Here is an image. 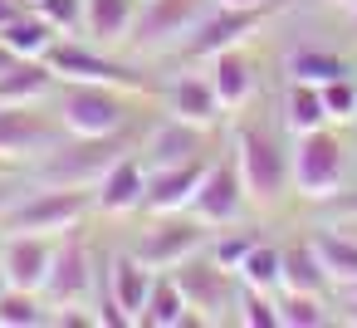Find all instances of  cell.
Masks as SVG:
<instances>
[{
	"label": "cell",
	"instance_id": "cell-31",
	"mask_svg": "<svg viewBox=\"0 0 357 328\" xmlns=\"http://www.w3.org/2000/svg\"><path fill=\"white\" fill-rule=\"evenodd\" d=\"M274 304H279V328H323V323H328V313H323V294L279 289Z\"/></svg>",
	"mask_w": 357,
	"mask_h": 328
},
{
	"label": "cell",
	"instance_id": "cell-39",
	"mask_svg": "<svg viewBox=\"0 0 357 328\" xmlns=\"http://www.w3.org/2000/svg\"><path fill=\"white\" fill-rule=\"evenodd\" d=\"M337 216H342V221L357 216V196H342V201H337Z\"/></svg>",
	"mask_w": 357,
	"mask_h": 328
},
{
	"label": "cell",
	"instance_id": "cell-19",
	"mask_svg": "<svg viewBox=\"0 0 357 328\" xmlns=\"http://www.w3.org/2000/svg\"><path fill=\"white\" fill-rule=\"evenodd\" d=\"M137 323H147V328H186V323H196V313H191V304H186V294H181L172 269L152 274V289H147V304H142Z\"/></svg>",
	"mask_w": 357,
	"mask_h": 328
},
{
	"label": "cell",
	"instance_id": "cell-9",
	"mask_svg": "<svg viewBox=\"0 0 357 328\" xmlns=\"http://www.w3.org/2000/svg\"><path fill=\"white\" fill-rule=\"evenodd\" d=\"M211 0H142L137 20H132V45L142 50H167V45H186V35L206 20Z\"/></svg>",
	"mask_w": 357,
	"mask_h": 328
},
{
	"label": "cell",
	"instance_id": "cell-6",
	"mask_svg": "<svg viewBox=\"0 0 357 328\" xmlns=\"http://www.w3.org/2000/svg\"><path fill=\"white\" fill-rule=\"evenodd\" d=\"M128 123L123 89L108 84H64L59 94V128L69 137H108Z\"/></svg>",
	"mask_w": 357,
	"mask_h": 328
},
{
	"label": "cell",
	"instance_id": "cell-43",
	"mask_svg": "<svg viewBox=\"0 0 357 328\" xmlns=\"http://www.w3.org/2000/svg\"><path fill=\"white\" fill-rule=\"evenodd\" d=\"M6 172H10V157H0V177H6Z\"/></svg>",
	"mask_w": 357,
	"mask_h": 328
},
{
	"label": "cell",
	"instance_id": "cell-10",
	"mask_svg": "<svg viewBox=\"0 0 357 328\" xmlns=\"http://www.w3.org/2000/svg\"><path fill=\"white\" fill-rule=\"evenodd\" d=\"M59 147V128L35 113V103H0V157L25 162Z\"/></svg>",
	"mask_w": 357,
	"mask_h": 328
},
{
	"label": "cell",
	"instance_id": "cell-38",
	"mask_svg": "<svg viewBox=\"0 0 357 328\" xmlns=\"http://www.w3.org/2000/svg\"><path fill=\"white\" fill-rule=\"evenodd\" d=\"M342 304H347V318H357V284H342Z\"/></svg>",
	"mask_w": 357,
	"mask_h": 328
},
{
	"label": "cell",
	"instance_id": "cell-5",
	"mask_svg": "<svg viewBox=\"0 0 357 328\" xmlns=\"http://www.w3.org/2000/svg\"><path fill=\"white\" fill-rule=\"evenodd\" d=\"M289 6H294V0H264V6H211L206 20L186 35V54L191 59H211L220 50H240L259 25H269Z\"/></svg>",
	"mask_w": 357,
	"mask_h": 328
},
{
	"label": "cell",
	"instance_id": "cell-48",
	"mask_svg": "<svg viewBox=\"0 0 357 328\" xmlns=\"http://www.w3.org/2000/svg\"><path fill=\"white\" fill-rule=\"evenodd\" d=\"M30 6H35V0H30Z\"/></svg>",
	"mask_w": 357,
	"mask_h": 328
},
{
	"label": "cell",
	"instance_id": "cell-1",
	"mask_svg": "<svg viewBox=\"0 0 357 328\" xmlns=\"http://www.w3.org/2000/svg\"><path fill=\"white\" fill-rule=\"evenodd\" d=\"M342 172H347V157H342L337 133H328V128L298 133V142H294V152H289V186H294V196H303L308 206L337 201Z\"/></svg>",
	"mask_w": 357,
	"mask_h": 328
},
{
	"label": "cell",
	"instance_id": "cell-18",
	"mask_svg": "<svg viewBox=\"0 0 357 328\" xmlns=\"http://www.w3.org/2000/svg\"><path fill=\"white\" fill-rule=\"evenodd\" d=\"M206 152V128H191L181 118H167L147 133V167H176Z\"/></svg>",
	"mask_w": 357,
	"mask_h": 328
},
{
	"label": "cell",
	"instance_id": "cell-23",
	"mask_svg": "<svg viewBox=\"0 0 357 328\" xmlns=\"http://www.w3.org/2000/svg\"><path fill=\"white\" fill-rule=\"evenodd\" d=\"M313 255L323 260L328 279L342 289V284H357V235L347 225H328L313 235Z\"/></svg>",
	"mask_w": 357,
	"mask_h": 328
},
{
	"label": "cell",
	"instance_id": "cell-47",
	"mask_svg": "<svg viewBox=\"0 0 357 328\" xmlns=\"http://www.w3.org/2000/svg\"><path fill=\"white\" fill-rule=\"evenodd\" d=\"M0 240H6V230H0Z\"/></svg>",
	"mask_w": 357,
	"mask_h": 328
},
{
	"label": "cell",
	"instance_id": "cell-42",
	"mask_svg": "<svg viewBox=\"0 0 357 328\" xmlns=\"http://www.w3.org/2000/svg\"><path fill=\"white\" fill-rule=\"evenodd\" d=\"M6 289H10V279H6V269H0V294H6Z\"/></svg>",
	"mask_w": 357,
	"mask_h": 328
},
{
	"label": "cell",
	"instance_id": "cell-11",
	"mask_svg": "<svg viewBox=\"0 0 357 328\" xmlns=\"http://www.w3.org/2000/svg\"><path fill=\"white\" fill-rule=\"evenodd\" d=\"M89 289H93V255H89V245L74 240V235H59L54 264H50V279H45V299L54 308H74V304L89 299Z\"/></svg>",
	"mask_w": 357,
	"mask_h": 328
},
{
	"label": "cell",
	"instance_id": "cell-3",
	"mask_svg": "<svg viewBox=\"0 0 357 328\" xmlns=\"http://www.w3.org/2000/svg\"><path fill=\"white\" fill-rule=\"evenodd\" d=\"M89 206L93 201L79 186H45V191L15 201L6 216H0V230L6 235H50V240H59V235H69L84 221Z\"/></svg>",
	"mask_w": 357,
	"mask_h": 328
},
{
	"label": "cell",
	"instance_id": "cell-26",
	"mask_svg": "<svg viewBox=\"0 0 357 328\" xmlns=\"http://www.w3.org/2000/svg\"><path fill=\"white\" fill-rule=\"evenodd\" d=\"M284 289H298V294H328L333 289L323 260L313 255V240L284 245Z\"/></svg>",
	"mask_w": 357,
	"mask_h": 328
},
{
	"label": "cell",
	"instance_id": "cell-22",
	"mask_svg": "<svg viewBox=\"0 0 357 328\" xmlns=\"http://www.w3.org/2000/svg\"><path fill=\"white\" fill-rule=\"evenodd\" d=\"M132 20H137V0H84V30L98 45L132 40Z\"/></svg>",
	"mask_w": 357,
	"mask_h": 328
},
{
	"label": "cell",
	"instance_id": "cell-8",
	"mask_svg": "<svg viewBox=\"0 0 357 328\" xmlns=\"http://www.w3.org/2000/svg\"><path fill=\"white\" fill-rule=\"evenodd\" d=\"M172 274H176L181 294H186L196 323H220V318H230V308L240 304V294H235V284H230V269L215 264V260L201 255V250H196L191 260H181Z\"/></svg>",
	"mask_w": 357,
	"mask_h": 328
},
{
	"label": "cell",
	"instance_id": "cell-17",
	"mask_svg": "<svg viewBox=\"0 0 357 328\" xmlns=\"http://www.w3.org/2000/svg\"><path fill=\"white\" fill-rule=\"evenodd\" d=\"M220 113H225V103H220L211 74H181L172 84V118H181L191 128H215Z\"/></svg>",
	"mask_w": 357,
	"mask_h": 328
},
{
	"label": "cell",
	"instance_id": "cell-27",
	"mask_svg": "<svg viewBox=\"0 0 357 328\" xmlns=\"http://www.w3.org/2000/svg\"><path fill=\"white\" fill-rule=\"evenodd\" d=\"M54 323V304L35 289H6L0 294V328H50Z\"/></svg>",
	"mask_w": 357,
	"mask_h": 328
},
{
	"label": "cell",
	"instance_id": "cell-30",
	"mask_svg": "<svg viewBox=\"0 0 357 328\" xmlns=\"http://www.w3.org/2000/svg\"><path fill=\"white\" fill-rule=\"evenodd\" d=\"M342 74H352L333 50H294L289 54V79L294 84H333V79H342Z\"/></svg>",
	"mask_w": 357,
	"mask_h": 328
},
{
	"label": "cell",
	"instance_id": "cell-21",
	"mask_svg": "<svg viewBox=\"0 0 357 328\" xmlns=\"http://www.w3.org/2000/svg\"><path fill=\"white\" fill-rule=\"evenodd\" d=\"M103 284H108V294L123 304V313L137 323V313H142V304H147V289H152V269H147L137 255H118V260L108 264Z\"/></svg>",
	"mask_w": 357,
	"mask_h": 328
},
{
	"label": "cell",
	"instance_id": "cell-28",
	"mask_svg": "<svg viewBox=\"0 0 357 328\" xmlns=\"http://www.w3.org/2000/svg\"><path fill=\"white\" fill-rule=\"evenodd\" d=\"M235 279H240V284H250V289H269V294H279V289H284V250H274V245L255 240V245H250V255L240 260Z\"/></svg>",
	"mask_w": 357,
	"mask_h": 328
},
{
	"label": "cell",
	"instance_id": "cell-2",
	"mask_svg": "<svg viewBox=\"0 0 357 328\" xmlns=\"http://www.w3.org/2000/svg\"><path fill=\"white\" fill-rule=\"evenodd\" d=\"M128 147H132V133H128V128H118V133H108V137H74L69 147L45 152L40 181H45V186H79V191H93V181H98L118 157H128Z\"/></svg>",
	"mask_w": 357,
	"mask_h": 328
},
{
	"label": "cell",
	"instance_id": "cell-35",
	"mask_svg": "<svg viewBox=\"0 0 357 328\" xmlns=\"http://www.w3.org/2000/svg\"><path fill=\"white\" fill-rule=\"evenodd\" d=\"M250 245H255V235H220V240H211V260L215 264H225L230 274L240 269V260L250 255Z\"/></svg>",
	"mask_w": 357,
	"mask_h": 328
},
{
	"label": "cell",
	"instance_id": "cell-32",
	"mask_svg": "<svg viewBox=\"0 0 357 328\" xmlns=\"http://www.w3.org/2000/svg\"><path fill=\"white\" fill-rule=\"evenodd\" d=\"M240 323L245 328H279V304L269 289H240Z\"/></svg>",
	"mask_w": 357,
	"mask_h": 328
},
{
	"label": "cell",
	"instance_id": "cell-24",
	"mask_svg": "<svg viewBox=\"0 0 357 328\" xmlns=\"http://www.w3.org/2000/svg\"><path fill=\"white\" fill-rule=\"evenodd\" d=\"M0 40L10 45V54H15V59H45V54L54 50L59 30H54L40 10H20L6 30H0Z\"/></svg>",
	"mask_w": 357,
	"mask_h": 328
},
{
	"label": "cell",
	"instance_id": "cell-44",
	"mask_svg": "<svg viewBox=\"0 0 357 328\" xmlns=\"http://www.w3.org/2000/svg\"><path fill=\"white\" fill-rule=\"evenodd\" d=\"M347 230H352V235H357V216H347Z\"/></svg>",
	"mask_w": 357,
	"mask_h": 328
},
{
	"label": "cell",
	"instance_id": "cell-45",
	"mask_svg": "<svg viewBox=\"0 0 357 328\" xmlns=\"http://www.w3.org/2000/svg\"><path fill=\"white\" fill-rule=\"evenodd\" d=\"M352 25H357V0H352Z\"/></svg>",
	"mask_w": 357,
	"mask_h": 328
},
{
	"label": "cell",
	"instance_id": "cell-34",
	"mask_svg": "<svg viewBox=\"0 0 357 328\" xmlns=\"http://www.w3.org/2000/svg\"><path fill=\"white\" fill-rule=\"evenodd\" d=\"M35 10H40L54 30H79V25H84V0H35Z\"/></svg>",
	"mask_w": 357,
	"mask_h": 328
},
{
	"label": "cell",
	"instance_id": "cell-14",
	"mask_svg": "<svg viewBox=\"0 0 357 328\" xmlns=\"http://www.w3.org/2000/svg\"><path fill=\"white\" fill-rule=\"evenodd\" d=\"M206 157H191V162H176V167H147V196H142V211L152 216H181L206 177Z\"/></svg>",
	"mask_w": 357,
	"mask_h": 328
},
{
	"label": "cell",
	"instance_id": "cell-37",
	"mask_svg": "<svg viewBox=\"0 0 357 328\" xmlns=\"http://www.w3.org/2000/svg\"><path fill=\"white\" fill-rule=\"evenodd\" d=\"M15 15H20V0H0V30H6Z\"/></svg>",
	"mask_w": 357,
	"mask_h": 328
},
{
	"label": "cell",
	"instance_id": "cell-16",
	"mask_svg": "<svg viewBox=\"0 0 357 328\" xmlns=\"http://www.w3.org/2000/svg\"><path fill=\"white\" fill-rule=\"evenodd\" d=\"M142 196H147V167L137 157H118L89 191L93 211H103V216H128L142 206Z\"/></svg>",
	"mask_w": 357,
	"mask_h": 328
},
{
	"label": "cell",
	"instance_id": "cell-4",
	"mask_svg": "<svg viewBox=\"0 0 357 328\" xmlns=\"http://www.w3.org/2000/svg\"><path fill=\"white\" fill-rule=\"evenodd\" d=\"M235 172L245 181V201H255V206H274L289 191V152L264 128L235 133Z\"/></svg>",
	"mask_w": 357,
	"mask_h": 328
},
{
	"label": "cell",
	"instance_id": "cell-25",
	"mask_svg": "<svg viewBox=\"0 0 357 328\" xmlns=\"http://www.w3.org/2000/svg\"><path fill=\"white\" fill-rule=\"evenodd\" d=\"M211 84H215L225 108H240L255 94V69L240 50H220V54H211Z\"/></svg>",
	"mask_w": 357,
	"mask_h": 328
},
{
	"label": "cell",
	"instance_id": "cell-29",
	"mask_svg": "<svg viewBox=\"0 0 357 328\" xmlns=\"http://www.w3.org/2000/svg\"><path fill=\"white\" fill-rule=\"evenodd\" d=\"M284 123L289 133H313V128H328V108H323V89L318 84H289V98H284Z\"/></svg>",
	"mask_w": 357,
	"mask_h": 328
},
{
	"label": "cell",
	"instance_id": "cell-46",
	"mask_svg": "<svg viewBox=\"0 0 357 328\" xmlns=\"http://www.w3.org/2000/svg\"><path fill=\"white\" fill-rule=\"evenodd\" d=\"M333 6H352V0H333Z\"/></svg>",
	"mask_w": 357,
	"mask_h": 328
},
{
	"label": "cell",
	"instance_id": "cell-41",
	"mask_svg": "<svg viewBox=\"0 0 357 328\" xmlns=\"http://www.w3.org/2000/svg\"><path fill=\"white\" fill-rule=\"evenodd\" d=\"M215 6H264V0H215Z\"/></svg>",
	"mask_w": 357,
	"mask_h": 328
},
{
	"label": "cell",
	"instance_id": "cell-12",
	"mask_svg": "<svg viewBox=\"0 0 357 328\" xmlns=\"http://www.w3.org/2000/svg\"><path fill=\"white\" fill-rule=\"evenodd\" d=\"M206 245V225L191 216V221H176V216H167L162 225H152L137 245H132V255L147 264V269H176L181 260H191L196 250Z\"/></svg>",
	"mask_w": 357,
	"mask_h": 328
},
{
	"label": "cell",
	"instance_id": "cell-40",
	"mask_svg": "<svg viewBox=\"0 0 357 328\" xmlns=\"http://www.w3.org/2000/svg\"><path fill=\"white\" fill-rule=\"evenodd\" d=\"M10 64H15V54H10V45H6V40H0V74H6Z\"/></svg>",
	"mask_w": 357,
	"mask_h": 328
},
{
	"label": "cell",
	"instance_id": "cell-13",
	"mask_svg": "<svg viewBox=\"0 0 357 328\" xmlns=\"http://www.w3.org/2000/svg\"><path fill=\"white\" fill-rule=\"evenodd\" d=\"M186 211H191L201 225H230V221L245 211V181H240V172H235L230 162H211Z\"/></svg>",
	"mask_w": 357,
	"mask_h": 328
},
{
	"label": "cell",
	"instance_id": "cell-7",
	"mask_svg": "<svg viewBox=\"0 0 357 328\" xmlns=\"http://www.w3.org/2000/svg\"><path fill=\"white\" fill-rule=\"evenodd\" d=\"M45 64L59 74V84H108V89H123V94H147V79L89 45H74V40H54V50L45 54Z\"/></svg>",
	"mask_w": 357,
	"mask_h": 328
},
{
	"label": "cell",
	"instance_id": "cell-20",
	"mask_svg": "<svg viewBox=\"0 0 357 328\" xmlns=\"http://www.w3.org/2000/svg\"><path fill=\"white\" fill-rule=\"evenodd\" d=\"M59 74L45 59H15L6 74H0V103H45L54 94Z\"/></svg>",
	"mask_w": 357,
	"mask_h": 328
},
{
	"label": "cell",
	"instance_id": "cell-15",
	"mask_svg": "<svg viewBox=\"0 0 357 328\" xmlns=\"http://www.w3.org/2000/svg\"><path fill=\"white\" fill-rule=\"evenodd\" d=\"M50 264H54V240L50 235H6L0 240V269H6V279L15 289L45 294Z\"/></svg>",
	"mask_w": 357,
	"mask_h": 328
},
{
	"label": "cell",
	"instance_id": "cell-33",
	"mask_svg": "<svg viewBox=\"0 0 357 328\" xmlns=\"http://www.w3.org/2000/svg\"><path fill=\"white\" fill-rule=\"evenodd\" d=\"M323 108H328V123H352L357 118V84H352V74L323 84Z\"/></svg>",
	"mask_w": 357,
	"mask_h": 328
},
{
	"label": "cell",
	"instance_id": "cell-36",
	"mask_svg": "<svg viewBox=\"0 0 357 328\" xmlns=\"http://www.w3.org/2000/svg\"><path fill=\"white\" fill-rule=\"evenodd\" d=\"M15 201H20V191H15V186H10L6 177H0V216H6V211H10Z\"/></svg>",
	"mask_w": 357,
	"mask_h": 328
}]
</instances>
